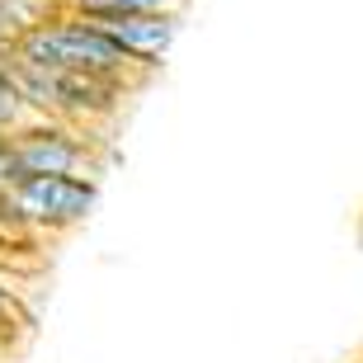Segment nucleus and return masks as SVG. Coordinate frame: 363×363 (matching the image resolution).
Wrapping results in <instances>:
<instances>
[{
    "label": "nucleus",
    "instance_id": "9b49d317",
    "mask_svg": "<svg viewBox=\"0 0 363 363\" xmlns=\"http://www.w3.org/2000/svg\"><path fill=\"white\" fill-rule=\"evenodd\" d=\"M62 5H67V0H62Z\"/></svg>",
    "mask_w": 363,
    "mask_h": 363
},
{
    "label": "nucleus",
    "instance_id": "1a4fd4ad",
    "mask_svg": "<svg viewBox=\"0 0 363 363\" xmlns=\"http://www.w3.org/2000/svg\"><path fill=\"white\" fill-rule=\"evenodd\" d=\"M10 184H19V170H14V147H10V133H0V194Z\"/></svg>",
    "mask_w": 363,
    "mask_h": 363
},
{
    "label": "nucleus",
    "instance_id": "f03ea898",
    "mask_svg": "<svg viewBox=\"0 0 363 363\" xmlns=\"http://www.w3.org/2000/svg\"><path fill=\"white\" fill-rule=\"evenodd\" d=\"M14 62H28V67H43V71H94V76H123L133 81L137 62L123 57L118 43H108L90 19L71 14L62 5L57 19H48L43 28H28L14 38Z\"/></svg>",
    "mask_w": 363,
    "mask_h": 363
},
{
    "label": "nucleus",
    "instance_id": "423d86ee",
    "mask_svg": "<svg viewBox=\"0 0 363 363\" xmlns=\"http://www.w3.org/2000/svg\"><path fill=\"white\" fill-rule=\"evenodd\" d=\"M71 14L99 19V14H184L189 0H67Z\"/></svg>",
    "mask_w": 363,
    "mask_h": 363
},
{
    "label": "nucleus",
    "instance_id": "6e6552de",
    "mask_svg": "<svg viewBox=\"0 0 363 363\" xmlns=\"http://www.w3.org/2000/svg\"><path fill=\"white\" fill-rule=\"evenodd\" d=\"M28 118H33V113L24 108V99H19V90H14L10 67L0 62V133H14V128H24Z\"/></svg>",
    "mask_w": 363,
    "mask_h": 363
},
{
    "label": "nucleus",
    "instance_id": "0eeeda50",
    "mask_svg": "<svg viewBox=\"0 0 363 363\" xmlns=\"http://www.w3.org/2000/svg\"><path fill=\"white\" fill-rule=\"evenodd\" d=\"M57 14H62V0H0V19L14 38L28 33V28H43Z\"/></svg>",
    "mask_w": 363,
    "mask_h": 363
},
{
    "label": "nucleus",
    "instance_id": "9d476101",
    "mask_svg": "<svg viewBox=\"0 0 363 363\" xmlns=\"http://www.w3.org/2000/svg\"><path fill=\"white\" fill-rule=\"evenodd\" d=\"M0 62H14V33L5 28V19H0Z\"/></svg>",
    "mask_w": 363,
    "mask_h": 363
},
{
    "label": "nucleus",
    "instance_id": "39448f33",
    "mask_svg": "<svg viewBox=\"0 0 363 363\" xmlns=\"http://www.w3.org/2000/svg\"><path fill=\"white\" fill-rule=\"evenodd\" d=\"M85 19V14H81ZM108 43H118L123 57H133L142 71H156L184 33V14H99L90 19Z\"/></svg>",
    "mask_w": 363,
    "mask_h": 363
},
{
    "label": "nucleus",
    "instance_id": "f257e3e1",
    "mask_svg": "<svg viewBox=\"0 0 363 363\" xmlns=\"http://www.w3.org/2000/svg\"><path fill=\"white\" fill-rule=\"evenodd\" d=\"M14 76V90L33 118H57L71 128H85L94 118H108L123 104L128 85L123 76H94V71H43L28 62H5Z\"/></svg>",
    "mask_w": 363,
    "mask_h": 363
},
{
    "label": "nucleus",
    "instance_id": "7ed1b4c3",
    "mask_svg": "<svg viewBox=\"0 0 363 363\" xmlns=\"http://www.w3.org/2000/svg\"><path fill=\"white\" fill-rule=\"evenodd\" d=\"M5 203L19 227L38 231H67L81 227L99 203V179L94 175H28L5 189Z\"/></svg>",
    "mask_w": 363,
    "mask_h": 363
},
{
    "label": "nucleus",
    "instance_id": "20e7f679",
    "mask_svg": "<svg viewBox=\"0 0 363 363\" xmlns=\"http://www.w3.org/2000/svg\"><path fill=\"white\" fill-rule=\"evenodd\" d=\"M14 147V170L19 179L28 175H90L94 170V142L85 137V128L57 118H28L24 128L10 133Z\"/></svg>",
    "mask_w": 363,
    "mask_h": 363
}]
</instances>
